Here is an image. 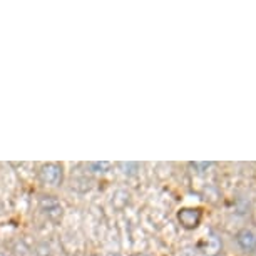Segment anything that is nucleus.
I'll use <instances>...</instances> for the list:
<instances>
[{
    "instance_id": "7ed1b4c3",
    "label": "nucleus",
    "mask_w": 256,
    "mask_h": 256,
    "mask_svg": "<svg viewBox=\"0 0 256 256\" xmlns=\"http://www.w3.org/2000/svg\"><path fill=\"white\" fill-rule=\"evenodd\" d=\"M236 243H238L240 250L244 253H254L256 251V233L248 228L240 230L236 233Z\"/></svg>"
},
{
    "instance_id": "423d86ee",
    "label": "nucleus",
    "mask_w": 256,
    "mask_h": 256,
    "mask_svg": "<svg viewBox=\"0 0 256 256\" xmlns=\"http://www.w3.org/2000/svg\"><path fill=\"white\" fill-rule=\"evenodd\" d=\"M211 164H212V162H191V166H192V168L201 169V171H202V169H208V168H210Z\"/></svg>"
},
{
    "instance_id": "39448f33",
    "label": "nucleus",
    "mask_w": 256,
    "mask_h": 256,
    "mask_svg": "<svg viewBox=\"0 0 256 256\" xmlns=\"http://www.w3.org/2000/svg\"><path fill=\"white\" fill-rule=\"evenodd\" d=\"M89 168L92 169L94 172H106L110 168V162H90Z\"/></svg>"
},
{
    "instance_id": "f03ea898",
    "label": "nucleus",
    "mask_w": 256,
    "mask_h": 256,
    "mask_svg": "<svg viewBox=\"0 0 256 256\" xmlns=\"http://www.w3.org/2000/svg\"><path fill=\"white\" fill-rule=\"evenodd\" d=\"M201 208H182V210L178 211V221L184 230H196L201 224Z\"/></svg>"
},
{
    "instance_id": "f257e3e1",
    "label": "nucleus",
    "mask_w": 256,
    "mask_h": 256,
    "mask_svg": "<svg viewBox=\"0 0 256 256\" xmlns=\"http://www.w3.org/2000/svg\"><path fill=\"white\" fill-rule=\"evenodd\" d=\"M40 180L49 186H60L64 181V168L57 162H47L40 168Z\"/></svg>"
},
{
    "instance_id": "20e7f679",
    "label": "nucleus",
    "mask_w": 256,
    "mask_h": 256,
    "mask_svg": "<svg viewBox=\"0 0 256 256\" xmlns=\"http://www.w3.org/2000/svg\"><path fill=\"white\" fill-rule=\"evenodd\" d=\"M42 211L47 214V218L52 221H59L62 218V206L54 196H44L40 200Z\"/></svg>"
}]
</instances>
